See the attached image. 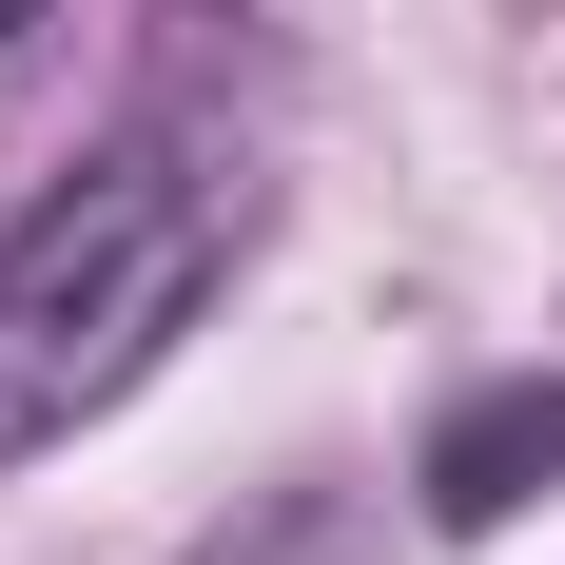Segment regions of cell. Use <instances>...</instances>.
<instances>
[{"label":"cell","mask_w":565,"mask_h":565,"mask_svg":"<svg viewBox=\"0 0 565 565\" xmlns=\"http://www.w3.org/2000/svg\"><path fill=\"white\" fill-rule=\"evenodd\" d=\"M546 468H565V391H488V409H449V429H429V508L488 526V508H526Z\"/></svg>","instance_id":"2"},{"label":"cell","mask_w":565,"mask_h":565,"mask_svg":"<svg viewBox=\"0 0 565 565\" xmlns=\"http://www.w3.org/2000/svg\"><path fill=\"white\" fill-rule=\"evenodd\" d=\"M215 137L137 117L117 157H78L40 215L0 234V449H58L78 409H117L175 351V312L215 292Z\"/></svg>","instance_id":"1"},{"label":"cell","mask_w":565,"mask_h":565,"mask_svg":"<svg viewBox=\"0 0 565 565\" xmlns=\"http://www.w3.org/2000/svg\"><path fill=\"white\" fill-rule=\"evenodd\" d=\"M215 565H234V546H215ZM254 565H351V508H292V526H274Z\"/></svg>","instance_id":"3"}]
</instances>
